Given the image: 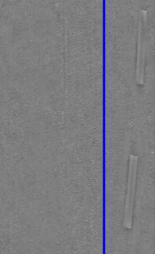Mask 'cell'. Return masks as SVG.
Returning a JSON list of instances; mask_svg holds the SVG:
<instances>
[{
    "instance_id": "6da1fadb",
    "label": "cell",
    "mask_w": 155,
    "mask_h": 254,
    "mask_svg": "<svg viewBox=\"0 0 155 254\" xmlns=\"http://www.w3.org/2000/svg\"><path fill=\"white\" fill-rule=\"evenodd\" d=\"M138 164V157L135 155H131L129 157L127 195H126V207H125L124 218H123V227L126 229H131L132 227Z\"/></svg>"
},
{
    "instance_id": "7a4b0ae2",
    "label": "cell",
    "mask_w": 155,
    "mask_h": 254,
    "mask_svg": "<svg viewBox=\"0 0 155 254\" xmlns=\"http://www.w3.org/2000/svg\"><path fill=\"white\" fill-rule=\"evenodd\" d=\"M146 45L144 30L141 28L138 42V61H137L135 83L138 85L144 83V67H145Z\"/></svg>"
}]
</instances>
